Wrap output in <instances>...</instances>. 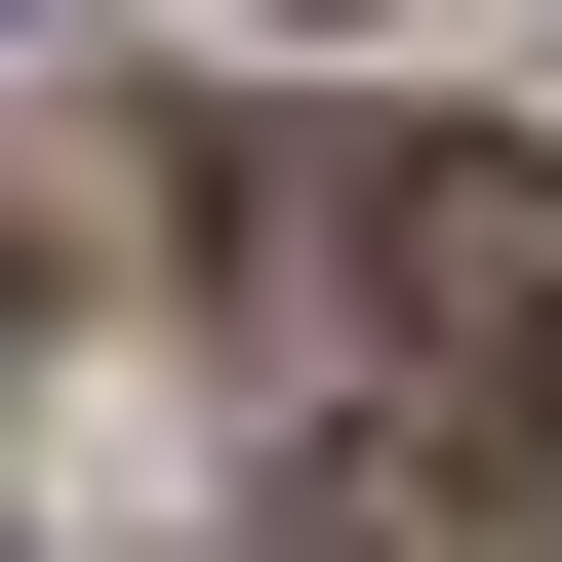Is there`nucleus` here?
I'll return each instance as SVG.
<instances>
[{
  "instance_id": "obj_2",
  "label": "nucleus",
  "mask_w": 562,
  "mask_h": 562,
  "mask_svg": "<svg viewBox=\"0 0 562 562\" xmlns=\"http://www.w3.org/2000/svg\"><path fill=\"white\" fill-rule=\"evenodd\" d=\"M241 562H522V522H482V442H322V482L241 522Z\"/></svg>"
},
{
  "instance_id": "obj_1",
  "label": "nucleus",
  "mask_w": 562,
  "mask_h": 562,
  "mask_svg": "<svg viewBox=\"0 0 562 562\" xmlns=\"http://www.w3.org/2000/svg\"><path fill=\"white\" fill-rule=\"evenodd\" d=\"M241 201H322V281L442 402H562V161H241Z\"/></svg>"
}]
</instances>
